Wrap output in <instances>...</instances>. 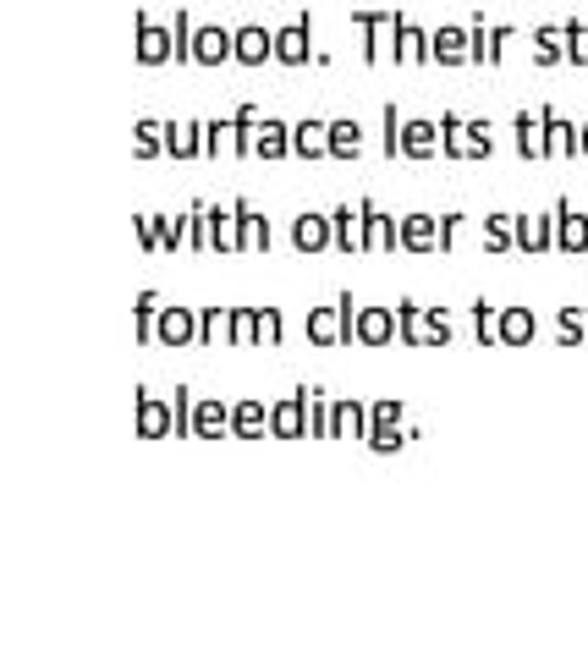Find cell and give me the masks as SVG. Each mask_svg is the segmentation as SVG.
<instances>
[{
  "label": "cell",
  "instance_id": "cell-12",
  "mask_svg": "<svg viewBox=\"0 0 588 659\" xmlns=\"http://www.w3.org/2000/svg\"><path fill=\"white\" fill-rule=\"evenodd\" d=\"M396 336H401L396 308H358V330H353V341H363V347H391Z\"/></svg>",
  "mask_w": 588,
  "mask_h": 659
},
{
  "label": "cell",
  "instance_id": "cell-39",
  "mask_svg": "<svg viewBox=\"0 0 588 659\" xmlns=\"http://www.w3.org/2000/svg\"><path fill=\"white\" fill-rule=\"evenodd\" d=\"M159 292H138V308H132V324H138V341H154V319H159Z\"/></svg>",
  "mask_w": 588,
  "mask_h": 659
},
{
  "label": "cell",
  "instance_id": "cell-20",
  "mask_svg": "<svg viewBox=\"0 0 588 659\" xmlns=\"http://www.w3.org/2000/svg\"><path fill=\"white\" fill-rule=\"evenodd\" d=\"M330 424H335V440H363L369 435V406L358 396H342V401H330Z\"/></svg>",
  "mask_w": 588,
  "mask_h": 659
},
{
  "label": "cell",
  "instance_id": "cell-19",
  "mask_svg": "<svg viewBox=\"0 0 588 659\" xmlns=\"http://www.w3.org/2000/svg\"><path fill=\"white\" fill-rule=\"evenodd\" d=\"M430 50H435V61H440V66H462V61H473L468 28H457V23H440V28L430 34Z\"/></svg>",
  "mask_w": 588,
  "mask_h": 659
},
{
  "label": "cell",
  "instance_id": "cell-36",
  "mask_svg": "<svg viewBox=\"0 0 588 659\" xmlns=\"http://www.w3.org/2000/svg\"><path fill=\"white\" fill-rule=\"evenodd\" d=\"M517 148H523L528 159H545V154H550V148H545V116H539V111H534V116H528V111L517 116Z\"/></svg>",
  "mask_w": 588,
  "mask_h": 659
},
{
  "label": "cell",
  "instance_id": "cell-38",
  "mask_svg": "<svg viewBox=\"0 0 588 659\" xmlns=\"http://www.w3.org/2000/svg\"><path fill=\"white\" fill-rule=\"evenodd\" d=\"M231 347H265L259 308H237V313H231Z\"/></svg>",
  "mask_w": 588,
  "mask_h": 659
},
{
  "label": "cell",
  "instance_id": "cell-53",
  "mask_svg": "<svg viewBox=\"0 0 588 659\" xmlns=\"http://www.w3.org/2000/svg\"><path fill=\"white\" fill-rule=\"evenodd\" d=\"M577 154H588V121L577 127Z\"/></svg>",
  "mask_w": 588,
  "mask_h": 659
},
{
  "label": "cell",
  "instance_id": "cell-42",
  "mask_svg": "<svg viewBox=\"0 0 588 659\" xmlns=\"http://www.w3.org/2000/svg\"><path fill=\"white\" fill-rule=\"evenodd\" d=\"M188 209L182 215H165V225H159V247H165V254H177V247H188Z\"/></svg>",
  "mask_w": 588,
  "mask_h": 659
},
{
  "label": "cell",
  "instance_id": "cell-4",
  "mask_svg": "<svg viewBox=\"0 0 588 659\" xmlns=\"http://www.w3.org/2000/svg\"><path fill=\"white\" fill-rule=\"evenodd\" d=\"M358 215H363V254H396V247H401V220L385 215L374 198H363Z\"/></svg>",
  "mask_w": 588,
  "mask_h": 659
},
{
  "label": "cell",
  "instance_id": "cell-50",
  "mask_svg": "<svg viewBox=\"0 0 588 659\" xmlns=\"http://www.w3.org/2000/svg\"><path fill=\"white\" fill-rule=\"evenodd\" d=\"M561 341H588V324H583V313L577 308H561Z\"/></svg>",
  "mask_w": 588,
  "mask_h": 659
},
{
  "label": "cell",
  "instance_id": "cell-54",
  "mask_svg": "<svg viewBox=\"0 0 588 659\" xmlns=\"http://www.w3.org/2000/svg\"><path fill=\"white\" fill-rule=\"evenodd\" d=\"M583 313H588V308H583Z\"/></svg>",
  "mask_w": 588,
  "mask_h": 659
},
{
  "label": "cell",
  "instance_id": "cell-29",
  "mask_svg": "<svg viewBox=\"0 0 588 659\" xmlns=\"http://www.w3.org/2000/svg\"><path fill=\"white\" fill-rule=\"evenodd\" d=\"M358 154H363V127H358V116L330 121V159H358Z\"/></svg>",
  "mask_w": 588,
  "mask_h": 659
},
{
  "label": "cell",
  "instance_id": "cell-47",
  "mask_svg": "<svg viewBox=\"0 0 588 659\" xmlns=\"http://www.w3.org/2000/svg\"><path fill=\"white\" fill-rule=\"evenodd\" d=\"M132 225H138V247H143V254H159V225H165V215H138Z\"/></svg>",
  "mask_w": 588,
  "mask_h": 659
},
{
  "label": "cell",
  "instance_id": "cell-32",
  "mask_svg": "<svg viewBox=\"0 0 588 659\" xmlns=\"http://www.w3.org/2000/svg\"><path fill=\"white\" fill-rule=\"evenodd\" d=\"M534 313L528 308H500V347H528L534 341Z\"/></svg>",
  "mask_w": 588,
  "mask_h": 659
},
{
  "label": "cell",
  "instance_id": "cell-11",
  "mask_svg": "<svg viewBox=\"0 0 588 659\" xmlns=\"http://www.w3.org/2000/svg\"><path fill=\"white\" fill-rule=\"evenodd\" d=\"M231 209H237V254H265V247H270V220L247 198H237Z\"/></svg>",
  "mask_w": 588,
  "mask_h": 659
},
{
  "label": "cell",
  "instance_id": "cell-14",
  "mask_svg": "<svg viewBox=\"0 0 588 659\" xmlns=\"http://www.w3.org/2000/svg\"><path fill=\"white\" fill-rule=\"evenodd\" d=\"M391 55L407 66V61H435V50H430V34L418 28L412 17H396V28H391Z\"/></svg>",
  "mask_w": 588,
  "mask_h": 659
},
{
  "label": "cell",
  "instance_id": "cell-5",
  "mask_svg": "<svg viewBox=\"0 0 588 659\" xmlns=\"http://www.w3.org/2000/svg\"><path fill=\"white\" fill-rule=\"evenodd\" d=\"M308 401H314V390L297 385L286 401L270 406V435H276V440H303V435H308Z\"/></svg>",
  "mask_w": 588,
  "mask_h": 659
},
{
  "label": "cell",
  "instance_id": "cell-46",
  "mask_svg": "<svg viewBox=\"0 0 588 659\" xmlns=\"http://www.w3.org/2000/svg\"><path fill=\"white\" fill-rule=\"evenodd\" d=\"M473 324H478V341H500V308L473 302Z\"/></svg>",
  "mask_w": 588,
  "mask_h": 659
},
{
  "label": "cell",
  "instance_id": "cell-33",
  "mask_svg": "<svg viewBox=\"0 0 588 659\" xmlns=\"http://www.w3.org/2000/svg\"><path fill=\"white\" fill-rule=\"evenodd\" d=\"M539 116H545V148H550L555 159L577 154V127H572V121H561L555 111H539Z\"/></svg>",
  "mask_w": 588,
  "mask_h": 659
},
{
  "label": "cell",
  "instance_id": "cell-30",
  "mask_svg": "<svg viewBox=\"0 0 588 659\" xmlns=\"http://www.w3.org/2000/svg\"><path fill=\"white\" fill-rule=\"evenodd\" d=\"M259 159H286L292 154V127L281 121V116H265L259 121V148H254Z\"/></svg>",
  "mask_w": 588,
  "mask_h": 659
},
{
  "label": "cell",
  "instance_id": "cell-7",
  "mask_svg": "<svg viewBox=\"0 0 588 659\" xmlns=\"http://www.w3.org/2000/svg\"><path fill=\"white\" fill-rule=\"evenodd\" d=\"M270 55H276V28L242 23V28L231 34V61H242V66H265Z\"/></svg>",
  "mask_w": 588,
  "mask_h": 659
},
{
  "label": "cell",
  "instance_id": "cell-18",
  "mask_svg": "<svg viewBox=\"0 0 588 659\" xmlns=\"http://www.w3.org/2000/svg\"><path fill=\"white\" fill-rule=\"evenodd\" d=\"M231 34H237V28H215V23L193 28V61H199V66H220V61H231Z\"/></svg>",
  "mask_w": 588,
  "mask_h": 659
},
{
  "label": "cell",
  "instance_id": "cell-2",
  "mask_svg": "<svg viewBox=\"0 0 588 659\" xmlns=\"http://www.w3.org/2000/svg\"><path fill=\"white\" fill-rule=\"evenodd\" d=\"M401 412H407V406H401L396 396H380V401L369 406V435H363V440H369V451L391 456V451H401V445H407V429H401Z\"/></svg>",
  "mask_w": 588,
  "mask_h": 659
},
{
  "label": "cell",
  "instance_id": "cell-28",
  "mask_svg": "<svg viewBox=\"0 0 588 659\" xmlns=\"http://www.w3.org/2000/svg\"><path fill=\"white\" fill-rule=\"evenodd\" d=\"M517 247H528V254L555 247V215H517Z\"/></svg>",
  "mask_w": 588,
  "mask_h": 659
},
{
  "label": "cell",
  "instance_id": "cell-48",
  "mask_svg": "<svg viewBox=\"0 0 588 659\" xmlns=\"http://www.w3.org/2000/svg\"><path fill=\"white\" fill-rule=\"evenodd\" d=\"M193 17L188 12H177V23H171V34H177V61H193Z\"/></svg>",
  "mask_w": 588,
  "mask_h": 659
},
{
  "label": "cell",
  "instance_id": "cell-17",
  "mask_svg": "<svg viewBox=\"0 0 588 659\" xmlns=\"http://www.w3.org/2000/svg\"><path fill=\"white\" fill-rule=\"evenodd\" d=\"M401 154H407V159H435V154H440V127L424 121V116L401 121Z\"/></svg>",
  "mask_w": 588,
  "mask_h": 659
},
{
  "label": "cell",
  "instance_id": "cell-52",
  "mask_svg": "<svg viewBox=\"0 0 588 659\" xmlns=\"http://www.w3.org/2000/svg\"><path fill=\"white\" fill-rule=\"evenodd\" d=\"M457 225H462V215H440V254H451V242H457Z\"/></svg>",
  "mask_w": 588,
  "mask_h": 659
},
{
  "label": "cell",
  "instance_id": "cell-44",
  "mask_svg": "<svg viewBox=\"0 0 588 659\" xmlns=\"http://www.w3.org/2000/svg\"><path fill=\"white\" fill-rule=\"evenodd\" d=\"M561 39H566L572 66H588V23H566V28H561Z\"/></svg>",
  "mask_w": 588,
  "mask_h": 659
},
{
  "label": "cell",
  "instance_id": "cell-8",
  "mask_svg": "<svg viewBox=\"0 0 588 659\" xmlns=\"http://www.w3.org/2000/svg\"><path fill=\"white\" fill-rule=\"evenodd\" d=\"M138 435H143V440L177 435V406L159 401V396H149V390H138Z\"/></svg>",
  "mask_w": 588,
  "mask_h": 659
},
{
  "label": "cell",
  "instance_id": "cell-22",
  "mask_svg": "<svg viewBox=\"0 0 588 659\" xmlns=\"http://www.w3.org/2000/svg\"><path fill=\"white\" fill-rule=\"evenodd\" d=\"M231 429V406H220L215 396H199L193 401V440H220Z\"/></svg>",
  "mask_w": 588,
  "mask_h": 659
},
{
  "label": "cell",
  "instance_id": "cell-9",
  "mask_svg": "<svg viewBox=\"0 0 588 659\" xmlns=\"http://www.w3.org/2000/svg\"><path fill=\"white\" fill-rule=\"evenodd\" d=\"M396 17H401V12H353V28L363 34V61H369V66L385 61V34L396 28Z\"/></svg>",
  "mask_w": 588,
  "mask_h": 659
},
{
  "label": "cell",
  "instance_id": "cell-34",
  "mask_svg": "<svg viewBox=\"0 0 588 659\" xmlns=\"http://www.w3.org/2000/svg\"><path fill=\"white\" fill-rule=\"evenodd\" d=\"M231 313L237 308H199V347L231 341Z\"/></svg>",
  "mask_w": 588,
  "mask_h": 659
},
{
  "label": "cell",
  "instance_id": "cell-45",
  "mask_svg": "<svg viewBox=\"0 0 588 659\" xmlns=\"http://www.w3.org/2000/svg\"><path fill=\"white\" fill-rule=\"evenodd\" d=\"M308 429L319 435V440H335V424H330V401L314 390V401H308Z\"/></svg>",
  "mask_w": 588,
  "mask_h": 659
},
{
  "label": "cell",
  "instance_id": "cell-1",
  "mask_svg": "<svg viewBox=\"0 0 588 659\" xmlns=\"http://www.w3.org/2000/svg\"><path fill=\"white\" fill-rule=\"evenodd\" d=\"M396 324L407 347H446L451 341V319L440 308H418V302H396Z\"/></svg>",
  "mask_w": 588,
  "mask_h": 659
},
{
  "label": "cell",
  "instance_id": "cell-40",
  "mask_svg": "<svg viewBox=\"0 0 588 659\" xmlns=\"http://www.w3.org/2000/svg\"><path fill=\"white\" fill-rule=\"evenodd\" d=\"M561 55H566L561 28H534V61H539V66H555Z\"/></svg>",
  "mask_w": 588,
  "mask_h": 659
},
{
  "label": "cell",
  "instance_id": "cell-15",
  "mask_svg": "<svg viewBox=\"0 0 588 659\" xmlns=\"http://www.w3.org/2000/svg\"><path fill=\"white\" fill-rule=\"evenodd\" d=\"M401 247L407 254H435L440 247V215H401Z\"/></svg>",
  "mask_w": 588,
  "mask_h": 659
},
{
  "label": "cell",
  "instance_id": "cell-6",
  "mask_svg": "<svg viewBox=\"0 0 588 659\" xmlns=\"http://www.w3.org/2000/svg\"><path fill=\"white\" fill-rule=\"evenodd\" d=\"M154 341H165V347H193L199 341V308H159V319H154Z\"/></svg>",
  "mask_w": 588,
  "mask_h": 659
},
{
  "label": "cell",
  "instance_id": "cell-23",
  "mask_svg": "<svg viewBox=\"0 0 588 659\" xmlns=\"http://www.w3.org/2000/svg\"><path fill=\"white\" fill-rule=\"evenodd\" d=\"M292 154L297 159H330V121H297L292 127Z\"/></svg>",
  "mask_w": 588,
  "mask_h": 659
},
{
  "label": "cell",
  "instance_id": "cell-51",
  "mask_svg": "<svg viewBox=\"0 0 588 659\" xmlns=\"http://www.w3.org/2000/svg\"><path fill=\"white\" fill-rule=\"evenodd\" d=\"M226 132H231V121H204V154H220L231 143Z\"/></svg>",
  "mask_w": 588,
  "mask_h": 659
},
{
  "label": "cell",
  "instance_id": "cell-37",
  "mask_svg": "<svg viewBox=\"0 0 588 659\" xmlns=\"http://www.w3.org/2000/svg\"><path fill=\"white\" fill-rule=\"evenodd\" d=\"M132 154H138V159H154V154H165V121L143 116V121L132 127Z\"/></svg>",
  "mask_w": 588,
  "mask_h": 659
},
{
  "label": "cell",
  "instance_id": "cell-31",
  "mask_svg": "<svg viewBox=\"0 0 588 659\" xmlns=\"http://www.w3.org/2000/svg\"><path fill=\"white\" fill-rule=\"evenodd\" d=\"M259 105H237V116H231V148L237 154H254L259 148Z\"/></svg>",
  "mask_w": 588,
  "mask_h": 659
},
{
  "label": "cell",
  "instance_id": "cell-25",
  "mask_svg": "<svg viewBox=\"0 0 588 659\" xmlns=\"http://www.w3.org/2000/svg\"><path fill=\"white\" fill-rule=\"evenodd\" d=\"M265 429H270V406L265 401H237L231 406V435H242V440H265Z\"/></svg>",
  "mask_w": 588,
  "mask_h": 659
},
{
  "label": "cell",
  "instance_id": "cell-10",
  "mask_svg": "<svg viewBox=\"0 0 588 659\" xmlns=\"http://www.w3.org/2000/svg\"><path fill=\"white\" fill-rule=\"evenodd\" d=\"M308 55H314V23L308 17L276 28V61L281 66H308Z\"/></svg>",
  "mask_w": 588,
  "mask_h": 659
},
{
  "label": "cell",
  "instance_id": "cell-26",
  "mask_svg": "<svg viewBox=\"0 0 588 659\" xmlns=\"http://www.w3.org/2000/svg\"><path fill=\"white\" fill-rule=\"evenodd\" d=\"M330 231H335V254H363V215H353V204L330 209Z\"/></svg>",
  "mask_w": 588,
  "mask_h": 659
},
{
  "label": "cell",
  "instance_id": "cell-41",
  "mask_svg": "<svg viewBox=\"0 0 588 659\" xmlns=\"http://www.w3.org/2000/svg\"><path fill=\"white\" fill-rule=\"evenodd\" d=\"M489 121H462V154L468 159H489Z\"/></svg>",
  "mask_w": 588,
  "mask_h": 659
},
{
  "label": "cell",
  "instance_id": "cell-16",
  "mask_svg": "<svg viewBox=\"0 0 588 659\" xmlns=\"http://www.w3.org/2000/svg\"><path fill=\"white\" fill-rule=\"evenodd\" d=\"M308 341L314 347H342L347 341V319H342V302H335V308H308Z\"/></svg>",
  "mask_w": 588,
  "mask_h": 659
},
{
  "label": "cell",
  "instance_id": "cell-21",
  "mask_svg": "<svg viewBox=\"0 0 588 659\" xmlns=\"http://www.w3.org/2000/svg\"><path fill=\"white\" fill-rule=\"evenodd\" d=\"M550 215H555V247L561 254H583L588 247V215H577L572 204H555Z\"/></svg>",
  "mask_w": 588,
  "mask_h": 659
},
{
  "label": "cell",
  "instance_id": "cell-49",
  "mask_svg": "<svg viewBox=\"0 0 588 659\" xmlns=\"http://www.w3.org/2000/svg\"><path fill=\"white\" fill-rule=\"evenodd\" d=\"M259 330H265V347H281V336H286L281 308H259Z\"/></svg>",
  "mask_w": 588,
  "mask_h": 659
},
{
  "label": "cell",
  "instance_id": "cell-3",
  "mask_svg": "<svg viewBox=\"0 0 588 659\" xmlns=\"http://www.w3.org/2000/svg\"><path fill=\"white\" fill-rule=\"evenodd\" d=\"M132 55H138L143 66L171 61V55H177V34L165 28V23H154L149 12H138V17H132Z\"/></svg>",
  "mask_w": 588,
  "mask_h": 659
},
{
  "label": "cell",
  "instance_id": "cell-43",
  "mask_svg": "<svg viewBox=\"0 0 588 659\" xmlns=\"http://www.w3.org/2000/svg\"><path fill=\"white\" fill-rule=\"evenodd\" d=\"M440 154L468 159V154H462V116H457V111H446V116H440Z\"/></svg>",
  "mask_w": 588,
  "mask_h": 659
},
{
  "label": "cell",
  "instance_id": "cell-13",
  "mask_svg": "<svg viewBox=\"0 0 588 659\" xmlns=\"http://www.w3.org/2000/svg\"><path fill=\"white\" fill-rule=\"evenodd\" d=\"M292 247H297V254H324V247H335L330 215H314V209H303V215L292 220Z\"/></svg>",
  "mask_w": 588,
  "mask_h": 659
},
{
  "label": "cell",
  "instance_id": "cell-35",
  "mask_svg": "<svg viewBox=\"0 0 588 659\" xmlns=\"http://www.w3.org/2000/svg\"><path fill=\"white\" fill-rule=\"evenodd\" d=\"M517 242V215H484V247L489 254H507Z\"/></svg>",
  "mask_w": 588,
  "mask_h": 659
},
{
  "label": "cell",
  "instance_id": "cell-27",
  "mask_svg": "<svg viewBox=\"0 0 588 659\" xmlns=\"http://www.w3.org/2000/svg\"><path fill=\"white\" fill-rule=\"evenodd\" d=\"M165 154L171 159H193V154H204V121H165Z\"/></svg>",
  "mask_w": 588,
  "mask_h": 659
},
{
  "label": "cell",
  "instance_id": "cell-24",
  "mask_svg": "<svg viewBox=\"0 0 588 659\" xmlns=\"http://www.w3.org/2000/svg\"><path fill=\"white\" fill-rule=\"evenodd\" d=\"M204 231H209V247L237 254V209L231 204H204Z\"/></svg>",
  "mask_w": 588,
  "mask_h": 659
}]
</instances>
